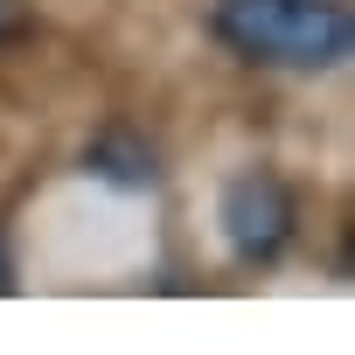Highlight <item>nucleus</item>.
I'll return each mask as SVG.
<instances>
[{
	"mask_svg": "<svg viewBox=\"0 0 355 355\" xmlns=\"http://www.w3.org/2000/svg\"><path fill=\"white\" fill-rule=\"evenodd\" d=\"M8 286H15V279H8V258H0V293H8Z\"/></svg>",
	"mask_w": 355,
	"mask_h": 355,
	"instance_id": "4",
	"label": "nucleus"
},
{
	"mask_svg": "<svg viewBox=\"0 0 355 355\" xmlns=\"http://www.w3.org/2000/svg\"><path fill=\"white\" fill-rule=\"evenodd\" d=\"M216 223H223V244H230L244 265H279L286 244H293L300 202H293V189L279 182L272 167H244V174H230V182H223Z\"/></svg>",
	"mask_w": 355,
	"mask_h": 355,
	"instance_id": "2",
	"label": "nucleus"
},
{
	"mask_svg": "<svg viewBox=\"0 0 355 355\" xmlns=\"http://www.w3.org/2000/svg\"><path fill=\"white\" fill-rule=\"evenodd\" d=\"M84 174H98V182H112V189H153L160 182V160H153V146L139 139V132H105L91 153H84Z\"/></svg>",
	"mask_w": 355,
	"mask_h": 355,
	"instance_id": "3",
	"label": "nucleus"
},
{
	"mask_svg": "<svg viewBox=\"0 0 355 355\" xmlns=\"http://www.w3.org/2000/svg\"><path fill=\"white\" fill-rule=\"evenodd\" d=\"M209 35L258 70H341L355 49V21L341 0H216L209 8Z\"/></svg>",
	"mask_w": 355,
	"mask_h": 355,
	"instance_id": "1",
	"label": "nucleus"
}]
</instances>
